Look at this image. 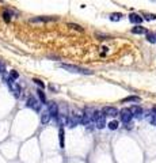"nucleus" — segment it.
<instances>
[{
  "instance_id": "obj_1",
  "label": "nucleus",
  "mask_w": 156,
  "mask_h": 163,
  "mask_svg": "<svg viewBox=\"0 0 156 163\" xmlns=\"http://www.w3.org/2000/svg\"><path fill=\"white\" fill-rule=\"evenodd\" d=\"M60 68H63V69H65V71H68V72H71V74L92 75V71H90V69H85V68L78 67V65H72V64H64V63H61L60 64Z\"/></svg>"
},
{
  "instance_id": "obj_2",
  "label": "nucleus",
  "mask_w": 156,
  "mask_h": 163,
  "mask_svg": "<svg viewBox=\"0 0 156 163\" xmlns=\"http://www.w3.org/2000/svg\"><path fill=\"white\" fill-rule=\"evenodd\" d=\"M94 124H95V127L98 129H103L106 127V116L103 114V112L95 110V113H94Z\"/></svg>"
},
{
  "instance_id": "obj_3",
  "label": "nucleus",
  "mask_w": 156,
  "mask_h": 163,
  "mask_svg": "<svg viewBox=\"0 0 156 163\" xmlns=\"http://www.w3.org/2000/svg\"><path fill=\"white\" fill-rule=\"evenodd\" d=\"M6 83H7V86L10 87V90L12 92H14V95L15 97H19V94H21V86H19V83H16L15 82V79L12 78H8L7 80H6Z\"/></svg>"
},
{
  "instance_id": "obj_4",
  "label": "nucleus",
  "mask_w": 156,
  "mask_h": 163,
  "mask_svg": "<svg viewBox=\"0 0 156 163\" xmlns=\"http://www.w3.org/2000/svg\"><path fill=\"white\" fill-rule=\"evenodd\" d=\"M79 124H82V114H76V113H72L68 116V127L75 128L78 127Z\"/></svg>"
},
{
  "instance_id": "obj_5",
  "label": "nucleus",
  "mask_w": 156,
  "mask_h": 163,
  "mask_svg": "<svg viewBox=\"0 0 156 163\" xmlns=\"http://www.w3.org/2000/svg\"><path fill=\"white\" fill-rule=\"evenodd\" d=\"M120 117L121 120H122V122H125V124H128V122H130V120L133 118V113H132L130 107H124L122 110H120Z\"/></svg>"
},
{
  "instance_id": "obj_6",
  "label": "nucleus",
  "mask_w": 156,
  "mask_h": 163,
  "mask_svg": "<svg viewBox=\"0 0 156 163\" xmlns=\"http://www.w3.org/2000/svg\"><path fill=\"white\" fill-rule=\"evenodd\" d=\"M102 112H103L105 116H109V117H115V116L120 114V112H118L117 107H113V106H105L102 109Z\"/></svg>"
},
{
  "instance_id": "obj_7",
  "label": "nucleus",
  "mask_w": 156,
  "mask_h": 163,
  "mask_svg": "<svg viewBox=\"0 0 156 163\" xmlns=\"http://www.w3.org/2000/svg\"><path fill=\"white\" fill-rule=\"evenodd\" d=\"M39 106H41V103L38 102V101L36 99V98H33V97H30L27 99V107H30V109L36 110V112H38L39 110Z\"/></svg>"
},
{
  "instance_id": "obj_8",
  "label": "nucleus",
  "mask_w": 156,
  "mask_h": 163,
  "mask_svg": "<svg viewBox=\"0 0 156 163\" xmlns=\"http://www.w3.org/2000/svg\"><path fill=\"white\" fill-rule=\"evenodd\" d=\"M50 118H52V114H50L49 110H45V112H42V113H41V124L46 125L50 121Z\"/></svg>"
},
{
  "instance_id": "obj_9",
  "label": "nucleus",
  "mask_w": 156,
  "mask_h": 163,
  "mask_svg": "<svg viewBox=\"0 0 156 163\" xmlns=\"http://www.w3.org/2000/svg\"><path fill=\"white\" fill-rule=\"evenodd\" d=\"M142 16L141 15H138V14H135V12H133V14H130L129 15V21L132 22V23H135V25H140V23H141L142 22Z\"/></svg>"
},
{
  "instance_id": "obj_10",
  "label": "nucleus",
  "mask_w": 156,
  "mask_h": 163,
  "mask_svg": "<svg viewBox=\"0 0 156 163\" xmlns=\"http://www.w3.org/2000/svg\"><path fill=\"white\" fill-rule=\"evenodd\" d=\"M49 112H50V114H52V117H54V118H57L58 117V106H57V103H54V102H52L49 105Z\"/></svg>"
},
{
  "instance_id": "obj_11",
  "label": "nucleus",
  "mask_w": 156,
  "mask_h": 163,
  "mask_svg": "<svg viewBox=\"0 0 156 163\" xmlns=\"http://www.w3.org/2000/svg\"><path fill=\"white\" fill-rule=\"evenodd\" d=\"M132 113H133V117H137V118H141L142 117V109L140 106H137V105H135V106L130 107Z\"/></svg>"
},
{
  "instance_id": "obj_12",
  "label": "nucleus",
  "mask_w": 156,
  "mask_h": 163,
  "mask_svg": "<svg viewBox=\"0 0 156 163\" xmlns=\"http://www.w3.org/2000/svg\"><path fill=\"white\" fill-rule=\"evenodd\" d=\"M65 132H64V128L61 127L60 128V131H58V142H60V148H64L65 147Z\"/></svg>"
},
{
  "instance_id": "obj_13",
  "label": "nucleus",
  "mask_w": 156,
  "mask_h": 163,
  "mask_svg": "<svg viewBox=\"0 0 156 163\" xmlns=\"http://www.w3.org/2000/svg\"><path fill=\"white\" fill-rule=\"evenodd\" d=\"M50 21H56V18H52V16H37V18L30 19V22L36 23V22H50Z\"/></svg>"
},
{
  "instance_id": "obj_14",
  "label": "nucleus",
  "mask_w": 156,
  "mask_h": 163,
  "mask_svg": "<svg viewBox=\"0 0 156 163\" xmlns=\"http://www.w3.org/2000/svg\"><path fill=\"white\" fill-rule=\"evenodd\" d=\"M132 33H133V34H147L148 30H147L145 27H142V26L137 25V26H135V27L132 29Z\"/></svg>"
},
{
  "instance_id": "obj_15",
  "label": "nucleus",
  "mask_w": 156,
  "mask_h": 163,
  "mask_svg": "<svg viewBox=\"0 0 156 163\" xmlns=\"http://www.w3.org/2000/svg\"><path fill=\"white\" fill-rule=\"evenodd\" d=\"M148 120H149V122H151L152 125H156V107H153V109L149 112Z\"/></svg>"
},
{
  "instance_id": "obj_16",
  "label": "nucleus",
  "mask_w": 156,
  "mask_h": 163,
  "mask_svg": "<svg viewBox=\"0 0 156 163\" xmlns=\"http://www.w3.org/2000/svg\"><path fill=\"white\" fill-rule=\"evenodd\" d=\"M122 16H124V15L121 14V12H113V14H110L109 18H110V21H113V22H118L122 19Z\"/></svg>"
},
{
  "instance_id": "obj_17",
  "label": "nucleus",
  "mask_w": 156,
  "mask_h": 163,
  "mask_svg": "<svg viewBox=\"0 0 156 163\" xmlns=\"http://www.w3.org/2000/svg\"><path fill=\"white\" fill-rule=\"evenodd\" d=\"M141 101V98L140 97H126V98H124V99L121 101L122 103H125V102H140Z\"/></svg>"
},
{
  "instance_id": "obj_18",
  "label": "nucleus",
  "mask_w": 156,
  "mask_h": 163,
  "mask_svg": "<svg viewBox=\"0 0 156 163\" xmlns=\"http://www.w3.org/2000/svg\"><path fill=\"white\" fill-rule=\"evenodd\" d=\"M147 39L149 42L155 44L156 42V33H147Z\"/></svg>"
},
{
  "instance_id": "obj_19",
  "label": "nucleus",
  "mask_w": 156,
  "mask_h": 163,
  "mask_svg": "<svg viewBox=\"0 0 156 163\" xmlns=\"http://www.w3.org/2000/svg\"><path fill=\"white\" fill-rule=\"evenodd\" d=\"M68 26H69L71 29H73V30H76V31H80V33H83V31H84V29H83L82 26L76 25V23H69Z\"/></svg>"
},
{
  "instance_id": "obj_20",
  "label": "nucleus",
  "mask_w": 156,
  "mask_h": 163,
  "mask_svg": "<svg viewBox=\"0 0 156 163\" xmlns=\"http://www.w3.org/2000/svg\"><path fill=\"white\" fill-rule=\"evenodd\" d=\"M118 125H120V122H118V121H110L107 127H109V129H111V131H115V129L118 128Z\"/></svg>"
},
{
  "instance_id": "obj_21",
  "label": "nucleus",
  "mask_w": 156,
  "mask_h": 163,
  "mask_svg": "<svg viewBox=\"0 0 156 163\" xmlns=\"http://www.w3.org/2000/svg\"><path fill=\"white\" fill-rule=\"evenodd\" d=\"M38 97H39V99H41V102H42V103L46 102V97H45V94L42 92V90H38Z\"/></svg>"
},
{
  "instance_id": "obj_22",
  "label": "nucleus",
  "mask_w": 156,
  "mask_h": 163,
  "mask_svg": "<svg viewBox=\"0 0 156 163\" xmlns=\"http://www.w3.org/2000/svg\"><path fill=\"white\" fill-rule=\"evenodd\" d=\"M145 18L144 19H147V21H153V19H156V14H142Z\"/></svg>"
},
{
  "instance_id": "obj_23",
  "label": "nucleus",
  "mask_w": 156,
  "mask_h": 163,
  "mask_svg": "<svg viewBox=\"0 0 156 163\" xmlns=\"http://www.w3.org/2000/svg\"><path fill=\"white\" fill-rule=\"evenodd\" d=\"M3 19H4V22H6V23H8V22L11 21V15L8 14L7 11H4V12H3Z\"/></svg>"
},
{
  "instance_id": "obj_24",
  "label": "nucleus",
  "mask_w": 156,
  "mask_h": 163,
  "mask_svg": "<svg viewBox=\"0 0 156 163\" xmlns=\"http://www.w3.org/2000/svg\"><path fill=\"white\" fill-rule=\"evenodd\" d=\"M34 83H36L37 86H39V87H41V89H45V83H43L42 80H39V79H34Z\"/></svg>"
},
{
  "instance_id": "obj_25",
  "label": "nucleus",
  "mask_w": 156,
  "mask_h": 163,
  "mask_svg": "<svg viewBox=\"0 0 156 163\" xmlns=\"http://www.w3.org/2000/svg\"><path fill=\"white\" fill-rule=\"evenodd\" d=\"M10 78H12V79H18L19 78V74L16 71H11L10 72Z\"/></svg>"
},
{
  "instance_id": "obj_26",
  "label": "nucleus",
  "mask_w": 156,
  "mask_h": 163,
  "mask_svg": "<svg viewBox=\"0 0 156 163\" xmlns=\"http://www.w3.org/2000/svg\"><path fill=\"white\" fill-rule=\"evenodd\" d=\"M4 71V65L3 64H0V72H3Z\"/></svg>"
},
{
  "instance_id": "obj_27",
  "label": "nucleus",
  "mask_w": 156,
  "mask_h": 163,
  "mask_svg": "<svg viewBox=\"0 0 156 163\" xmlns=\"http://www.w3.org/2000/svg\"><path fill=\"white\" fill-rule=\"evenodd\" d=\"M1 1H3V0H0V3H1Z\"/></svg>"
}]
</instances>
